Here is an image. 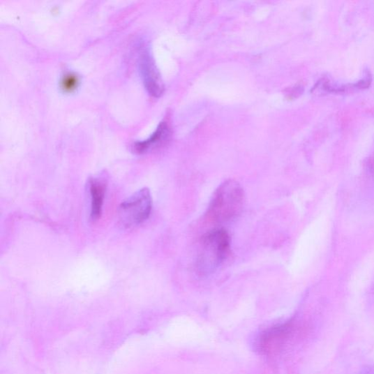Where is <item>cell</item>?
<instances>
[{"label":"cell","instance_id":"cell-1","mask_svg":"<svg viewBox=\"0 0 374 374\" xmlns=\"http://www.w3.org/2000/svg\"><path fill=\"white\" fill-rule=\"evenodd\" d=\"M245 200L244 190L237 181L229 179L214 192L207 210V217L217 223L235 219L241 212Z\"/></svg>","mask_w":374,"mask_h":374},{"label":"cell","instance_id":"cell-2","mask_svg":"<svg viewBox=\"0 0 374 374\" xmlns=\"http://www.w3.org/2000/svg\"><path fill=\"white\" fill-rule=\"evenodd\" d=\"M230 254V238L223 228L209 231L201 239L197 268L201 274L213 272Z\"/></svg>","mask_w":374,"mask_h":374},{"label":"cell","instance_id":"cell-3","mask_svg":"<svg viewBox=\"0 0 374 374\" xmlns=\"http://www.w3.org/2000/svg\"><path fill=\"white\" fill-rule=\"evenodd\" d=\"M152 210V198L148 188L140 190L124 200L118 210V218L124 228H131L149 219Z\"/></svg>","mask_w":374,"mask_h":374},{"label":"cell","instance_id":"cell-4","mask_svg":"<svg viewBox=\"0 0 374 374\" xmlns=\"http://www.w3.org/2000/svg\"><path fill=\"white\" fill-rule=\"evenodd\" d=\"M292 331L290 322L274 324L263 330L257 337V347L262 353L267 354L282 346Z\"/></svg>","mask_w":374,"mask_h":374},{"label":"cell","instance_id":"cell-5","mask_svg":"<svg viewBox=\"0 0 374 374\" xmlns=\"http://www.w3.org/2000/svg\"><path fill=\"white\" fill-rule=\"evenodd\" d=\"M140 70L150 95L160 97L164 90L163 84L159 71L148 51L144 50L140 54Z\"/></svg>","mask_w":374,"mask_h":374},{"label":"cell","instance_id":"cell-6","mask_svg":"<svg viewBox=\"0 0 374 374\" xmlns=\"http://www.w3.org/2000/svg\"><path fill=\"white\" fill-rule=\"evenodd\" d=\"M107 181L104 177L90 179L89 182L91 197L90 217L92 221H96L101 216Z\"/></svg>","mask_w":374,"mask_h":374},{"label":"cell","instance_id":"cell-7","mask_svg":"<svg viewBox=\"0 0 374 374\" xmlns=\"http://www.w3.org/2000/svg\"><path fill=\"white\" fill-rule=\"evenodd\" d=\"M170 136V130L166 122L160 124L157 130L147 140L144 142H138L134 144L133 150L137 154H144L147 151L158 148L165 144Z\"/></svg>","mask_w":374,"mask_h":374},{"label":"cell","instance_id":"cell-8","mask_svg":"<svg viewBox=\"0 0 374 374\" xmlns=\"http://www.w3.org/2000/svg\"><path fill=\"white\" fill-rule=\"evenodd\" d=\"M362 374H374V370L372 368H366L364 370Z\"/></svg>","mask_w":374,"mask_h":374}]
</instances>
